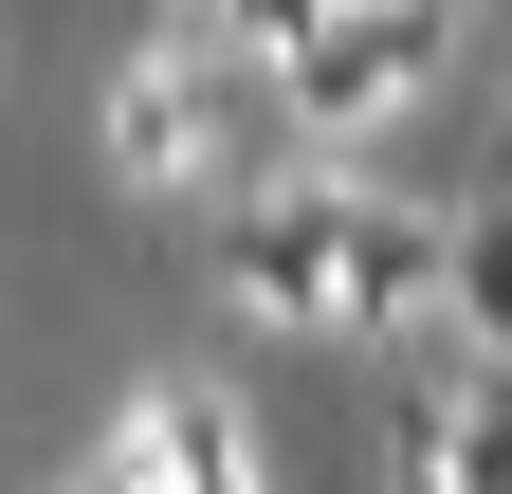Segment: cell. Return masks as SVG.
Segmentation results:
<instances>
[{
  "mask_svg": "<svg viewBox=\"0 0 512 494\" xmlns=\"http://www.w3.org/2000/svg\"><path fill=\"white\" fill-rule=\"evenodd\" d=\"M384 494H512V366L421 330L403 348V421H384Z\"/></svg>",
  "mask_w": 512,
  "mask_h": 494,
  "instance_id": "4",
  "label": "cell"
},
{
  "mask_svg": "<svg viewBox=\"0 0 512 494\" xmlns=\"http://www.w3.org/2000/svg\"><path fill=\"white\" fill-rule=\"evenodd\" d=\"M348 238H366V183L293 165V183H256V202H220V293L256 330H348Z\"/></svg>",
  "mask_w": 512,
  "mask_h": 494,
  "instance_id": "2",
  "label": "cell"
},
{
  "mask_svg": "<svg viewBox=\"0 0 512 494\" xmlns=\"http://www.w3.org/2000/svg\"><path fill=\"white\" fill-rule=\"evenodd\" d=\"M476 19H494V37H512V0H476Z\"/></svg>",
  "mask_w": 512,
  "mask_h": 494,
  "instance_id": "7",
  "label": "cell"
},
{
  "mask_svg": "<svg viewBox=\"0 0 512 494\" xmlns=\"http://www.w3.org/2000/svg\"><path fill=\"white\" fill-rule=\"evenodd\" d=\"M458 19H476V0H330V19L275 55V129H293V147L384 129V110H403L439 55H458Z\"/></svg>",
  "mask_w": 512,
  "mask_h": 494,
  "instance_id": "1",
  "label": "cell"
},
{
  "mask_svg": "<svg viewBox=\"0 0 512 494\" xmlns=\"http://www.w3.org/2000/svg\"><path fill=\"white\" fill-rule=\"evenodd\" d=\"M220 55H238L220 19H202V37H165V55H128V92H110V165H128V183L202 202L220 165H256V147H275V129H256V110L220 92Z\"/></svg>",
  "mask_w": 512,
  "mask_h": 494,
  "instance_id": "3",
  "label": "cell"
},
{
  "mask_svg": "<svg viewBox=\"0 0 512 494\" xmlns=\"http://www.w3.org/2000/svg\"><path fill=\"white\" fill-rule=\"evenodd\" d=\"M439 330H458L476 366H512V183L458 220V257H439Z\"/></svg>",
  "mask_w": 512,
  "mask_h": 494,
  "instance_id": "6",
  "label": "cell"
},
{
  "mask_svg": "<svg viewBox=\"0 0 512 494\" xmlns=\"http://www.w3.org/2000/svg\"><path fill=\"white\" fill-rule=\"evenodd\" d=\"M183 19H220V0H183Z\"/></svg>",
  "mask_w": 512,
  "mask_h": 494,
  "instance_id": "8",
  "label": "cell"
},
{
  "mask_svg": "<svg viewBox=\"0 0 512 494\" xmlns=\"http://www.w3.org/2000/svg\"><path fill=\"white\" fill-rule=\"evenodd\" d=\"M439 257H458V220L366 202V238H348V348H421L439 330Z\"/></svg>",
  "mask_w": 512,
  "mask_h": 494,
  "instance_id": "5",
  "label": "cell"
}]
</instances>
